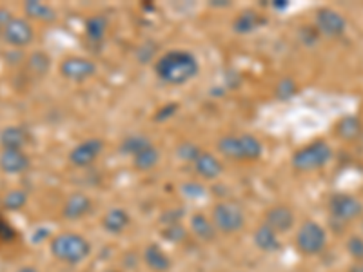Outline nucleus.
Here are the masks:
<instances>
[{
  "instance_id": "ddd939ff",
  "label": "nucleus",
  "mask_w": 363,
  "mask_h": 272,
  "mask_svg": "<svg viewBox=\"0 0 363 272\" xmlns=\"http://www.w3.org/2000/svg\"><path fill=\"white\" fill-rule=\"evenodd\" d=\"M93 211V200L85 192H73L62 205V216L69 221L82 220Z\"/></svg>"
},
{
  "instance_id": "5701e85b",
  "label": "nucleus",
  "mask_w": 363,
  "mask_h": 272,
  "mask_svg": "<svg viewBox=\"0 0 363 272\" xmlns=\"http://www.w3.org/2000/svg\"><path fill=\"white\" fill-rule=\"evenodd\" d=\"M85 37H88L91 42L98 44L107 37V31H109V18L106 15H93L85 20Z\"/></svg>"
},
{
  "instance_id": "dca6fc26",
  "label": "nucleus",
  "mask_w": 363,
  "mask_h": 272,
  "mask_svg": "<svg viewBox=\"0 0 363 272\" xmlns=\"http://www.w3.org/2000/svg\"><path fill=\"white\" fill-rule=\"evenodd\" d=\"M28 144V131L20 125H8L0 131V147L2 149L24 151Z\"/></svg>"
},
{
  "instance_id": "9d476101",
  "label": "nucleus",
  "mask_w": 363,
  "mask_h": 272,
  "mask_svg": "<svg viewBox=\"0 0 363 272\" xmlns=\"http://www.w3.org/2000/svg\"><path fill=\"white\" fill-rule=\"evenodd\" d=\"M2 40L15 49L28 47L35 40L33 24L25 17H13L2 35Z\"/></svg>"
},
{
  "instance_id": "0eeeda50",
  "label": "nucleus",
  "mask_w": 363,
  "mask_h": 272,
  "mask_svg": "<svg viewBox=\"0 0 363 272\" xmlns=\"http://www.w3.org/2000/svg\"><path fill=\"white\" fill-rule=\"evenodd\" d=\"M329 213L334 221L340 223H351L358 220L363 214V204L352 194L338 192V194L331 196L329 200Z\"/></svg>"
},
{
  "instance_id": "7ed1b4c3",
  "label": "nucleus",
  "mask_w": 363,
  "mask_h": 272,
  "mask_svg": "<svg viewBox=\"0 0 363 272\" xmlns=\"http://www.w3.org/2000/svg\"><path fill=\"white\" fill-rule=\"evenodd\" d=\"M222 156L237 162H256L263 154V144L253 135H225L218 140Z\"/></svg>"
},
{
  "instance_id": "423d86ee",
  "label": "nucleus",
  "mask_w": 363,
  "mask_h": 272,
  "mask_svg": "<svg viewBox=\"0 0 363 272\" xmlns=\"http://www.w3.org/2000/svg\"><path fill=\"white\" fill-rule=\"evenodd\" d=\"M211 221L216 233L234 234L245 225L244 209L234 202H218L213 209Z\"/></svg>"
},
{
  "instance_id": "20e7f679",
  "label": "nucleus",
  "mask_w": 363,
  "mask_h": 272,
  "mask_svg": "<svg viewBox=\"0 0 363 272\" xmlns=\"http://www.w3.org/2000/svg\"><path fill=\"white\" fill-rule=\"evenodd\" d=\"M333 160V147L327 142L316 140L296 151L291 158V163L300 173H313L323 169Z\"/></svg>"
},
{
  "instance_id": "f704fd0d",
  "label": "nucleus",
  "mask_w": 363,
  "mask_h": 272,
  "mask_svg": "<svg viewBox=\"0 0 363 272\" xmlns=\"http://www.w3.org/2000/svg\"><path fill=\"white\" fill-rule=\"evenodd\" d=\"M177 111H178L177 104H169V106H164V107H162V109L157 113V116H155V120H157V122H162V120H169L171 116H173L174 113H177Z\"/></svg>"
},
{
  "instance_id": "393cba45",
  "label": "nucleus",
  "mask_w": 363,
  "mask_h": 272,
  "mask_svg": "<svg viewBox=\"0 0 363 272\" xmlns=\"http://www.w3.org/2000/svg\"><path fill=\"white\" fill-rule=\"evenodd\" d=\"M263 18L260 13H254V11H244L242 15H238L232 22V30L237 31L238 35H249L253 31H256L258 27L263 24Z\"/></svg>"
},
{
  "instance_id": "c756f323",
  "label": "nucleus",
  "mask_w": 363,
  "mask_h": 272,
  "mask_svg": "<svg viewBox=\"0 0 363 272\" xmlns=\"http://www.w3.org/2000/svg\"><path fill=\"white\" fill-rule=\"evenodd\" d=\"M347 251L356 261H363V238L362 236H351L347 240Z\"/></svg>"
},
{
  "instance_id": "1a4fd4ad",
  "label": "nucleus",
  "mask_w": 363,
  "mask_h": 272,
  "mask_svg": "<svg viewBox=\"0 0 363 272\" xmlns=\"http://www.w3.org/2000/svg\"><path fill=\"white\" fill-rule=\"evenodd\" d=\"M314 27L321 37L327 39H338L347 31V18L340 11L333 8H320L314 18Z\"/></svg>"
},
{
  "instance_id": "f3484780",
  "label": "nucleus",
  "mask_w": 363,
  "mask_h": 272,
  "mask_svg": "<svg viewBox=\"0 0 363 272\" xmlns=\"http://www.w3.org/2000/svg\"><path fill=\"white\" fill-rule=\"evenodd\" d=\"M131 223V218L127 214L126 209L122 207H113L109 209L104 218H102V227L106 229V233L109 234H120L129 227Z\"/></svg>"
},
{
  "instance_id": "412c9836",
  "label": "nucleus",
  "mask_w": 363,
  "mask_h": 272,
  "mask_svg": "<svg viewBox=\"0 0 363 272\" xmlns=\"http://www.w3.org/2000/svg\"><path fill=\"white\" fill-rule=\"evenodd\" d=\"M144 261L151 271L165 272L171 267V258L165 254V251L160 245H148L144 251Z\"/></svg>"
},
{
  "instance_id": "a211bd4d",
  "label": "nucleus",
  "mask_w": 363,
  "mask_h": 272,
  "mask_svg": "<svg viewBox=\"0 0 363 272\" xmlns=\"http://www.w3.org/2000/svg\"><path fill=\"white\" fill-rule=\"evenodd\" d=\"M334 131H336L338 138H342V140L355 142L363 135V122L359 116L347 115L336 122V128H334Z\"/></svg>"
},
{
  "instance_id": "e433bc0d",
  "label": "nucleus",
  "mask_w": 363,
  "mask_h": 272,
  "mask_svg": "<svg viewBox=\"0 0 363 272\" xmlns=\"http://www.w3.org/2000/svg\"><path fill=\"white\" fill-rule=\"evenodd\" d=\"M0 238L2 240H13L15 238V230L9 227V223L6 220L0 218Z\"/></svg>"
},
{
  "instance_id": "f03ea898",
  "label": "nucleus",
  "mask_w": 363,
  "mask_h": 272,
  "mask_svg": "<svg viewBox=\"0 0 363 272\" xmlns=\"http://www.w3.org/2000/svg\"><path fill=\"white\" fill-rule=\"evenodd\" d=\"M51 254L68 265H78L91 256V243L78 233H60L51 240Z\"/></svg>"
},
{
  "instance_id": "9b49d317",
  "label": "nucleus",
  "mask_w": 363,
  "mask_h": 272,
  "mask_svg": "<svg viewBox=\"0 0 363 272\" xmlns=\"http://www.w3.org/2000/svg\"><path fill=\"white\" fill-rule=\"evenodd\" d=\"M102 151H104V142L100 138H89L69 151V163L78 169L91 167L100 158Z\"/></svg>"
},
{
  "instance_id": "c85d7f7f",
  "label": "nucleus",
  "mask_w": 363,
  "mask_h": 272,
  "mask_svg": "<svg viewBox=\"0 0 363 272\" xmlns=\"http://www.w3.org/2000/svg\"><path fill=\"white\" fill-rule=\"evenodd\" d=\"M296 93H298V84H296L291 77H285L283 80H280L278 85H276V97H278L280 100H289V98L294 97Z\"/></svg>"
},
{
  "instance_id": "2f4dec72",
  "label": "nucleus",
  "mask_w": 363,
  "mask_h": 272,
  "mask_svg": "<svg viewBox=\"0 0 363 272\" xmlns=\"http://www.w3.org/2000/svg\"><path fill=\"white\" fill-rule=\"evenodd\" d=\"M200 147L198 145L194 144H182L180 147H178V156L182 158V160H186V162H193L194 158H196V154L200 153Z\"/></svg>"
},
{
  "instance_id": "4be33fe9",
  "label": "nucleus",
  "mask_w": 363,
  "mask_h": 272,
  "mask_svg": "<svg viewBox=\"0 0 363 272\" xmlns=\"http://www.w3.org/2000/svg\"><path fill=\"white\" fill-rule=\"evenodd\" d=\"M24 13L28 20L37 22H53L56 18V11L46 2H38V0H28L24 2Z\"/></svg>"
},
{
  "instance_id": "39448f33",
  "label": "nucleus",
  "mask_w": 363,
  "mask_h": 272,
  "mask_svg": "<svg viewBox=\"0 0 363 272\" xmlns=\"http://www.w3.org/2000/svg\"><path fill=\"white\" fill-rule=\"evenodd\" d=\"M296 249L304 256H318L326 251L327 247V230L318 221H304L296 233Z\"/></svg>"
},
{
  "instance_id": "58836bf2",
  "label": "nucleus",
  "mask_w": 363,
  "mask_h": 272,
  "mask_svg": "<svg viewBox=\"0 0 363 272\" xmlns=\"http://www.w3.org/2000/svg\"><path fill=\"white\" fill-rule=\"evenodd\" d=\"M17 272H40V271H38V268H35V267H31V265H24V267L18 268Z\"/></svg>"
},
{
  "instance_id": "f257e3e1",
  "label": "nucleus",
  "mask_w": 363,
  "mask_h": 272,
  "mask_svg": "<svg viewBox=\"0 0 363 272\" xmlns=\"http://www.w3.org/2000/svg\"><path fill=\"white\" fill-rule=\"evenodd\" d=\"M155 73L164 84L184 85L200 75V64L191 51L173 49L155 62Z\"/></svg>"
},
{
  "instance_id": "7c9ffc66",
  "label": "nucleus",
  "mask_w": 363,
  "mask_h": 272,
  "mask_svg": "<svg viewBox=\"0 0 363 272\" xmlns=\"http://www.w3.org/2000/svg\"><path fill=\"white\" fill-rule=\"evenodd\" d=\"M164 238L169 240V242H182V240H186V230H184V227L180 225V223H169L167 225V229L164 230Z\"/></svg>"
},
{
  "instance_id": "2eb2a0df",
  "label": "nucleus",
  "mask_w": 363,
  "mask_h": 272,
  "mask_svg": "<svg viewBox=\"0 0 363 272\" xmlns=\"http://www.w3.org/2000/svg\"><path fill=\"white\" fill-rule=\"evenodd\" d=\"M31 160L25 151L2 149L0 151V171L6 175H22L30 169Z\"/></svg>"
},
{
  "instance_id": "b1692460",
  "label": "nucleus",
  "mask_w": 363,
  "mask_h": 272,
  "mask_svg": "<svg viewBox=\"0 0 363 272\" xmlns=\"http://www.w3.org/2000/svg\"><path fill=\"white\" fill-rule=\"evenodd\" d=\"M189 229L191 233H193L198 240H202V242H211V240H215L216 229L215 225H213L211 218H207L206 214H193L189 220Z\"/></svg>"
},
{
  "instance_id": "4c0bfd02",
  "label": "nucleus",
  "mask_w": 363,
  "mask_h": 272,
  "mask_svg": "<svg viewBox=\"0 0 363 272\" xmlns=\"http://www.w3.org/2000/svg\"><path fill=\"white\" fill-rule=\"evenodd\" d=\"M349 272H363V261H356V264L349 268Z\"/></svg>"
},
{
  "instance_id": "4468645a",
  "label": "nucleus",
  "mask_w": 363,
  "mask_h": 272,
  "mask_svg": "<svg viewBox=\"0 0 363 272\" xmlns=\"http://www.w3.org/2000/svg\"><path fill=\"white\" fill-rule=\"evenodd\" d=\"M191 166H193L194 173L203 180H218L222 173H224V163L220 162L215 154L207 153L203 149L196 154Z\"/></svg>"
},
{
  "instance_id": "bb28decb",
  "label": "nucleus",
  "mask_w": 363,
  "mask_h": 272,
  "mask_svg": "<svg viewBox=\"0 0 363 272\" xmlns=\"http://www.w3.org/2000/svg\"><path fill=\"white\" fill-rule=\"evenodd\" d=\"M51 66V58L44 51H37L28 58V68L33 75H38V77H44L47 75Z\"/></svg>"
},
{
  "instance_id": "473e14b6",
  "label": "nucleus",
  "mask_w": 363,
  "mask_h": 272,
  "mask_svg": "<svg viewBox=\"0 0 363 272\" xmlns=\"http://www.w3.org/2000/svg\"><path fill=\"white\" fill-rule=\"evenodd\" d=\"M321 35L318 33V30L314 26H304L300 30V39L305 46H313V44L318 42Z\"/></svg>"
},
{
  "instance_id": "6ab92c4d",
  "label": "nucleus",
  "mask_w": 363,
  "mask_h": 272,
  "mask_svg": "<svg viewBox=\"0 0 363 272\" xmlns=\"http://www.w3.org/2000/svg\"><path fill=\"white\" fill-rule=\"evenodd\" d=\"M131 160L133 167H135L136 171L145 173V171H151L153 167H157V163L160 162V151H158V147L153 144V142H149V144L145 145V147H142Z\"/></svg>"
},
{
  "instance_id": "6e6552de",
  "label": "nucleus",
  "mask_w": 363,
  "mask_h": 272,
  "mask_svg": "<svg viewBox=\"0 0 363 272\" xmlns=\"http://www.w3.org/2000/svg\"><path fill=\"white\" fill-rule=\"evenodd\" d=\"M60 75L66 80L75 82V84H82V82L89 80L97 75L98 68L93 60L85 58V56H66L60 62Z\"/></svg>"
},
{
  "instance_id": "f8f14e48",
  "label": "nucleus",
  "mask_w": 363,
  "mask_h": 272,
  "mask_svg": "<svg viewBox=\"0 0 363 272\" xmlns=\"http://www.w3.org/2000/svg\"><path fill=\"white\" fill-rule=\"evenodd\" d=\"M296 223V214L289 205H273L270 209L266 211L263 216V225L275 230L276 234L289 233Z\"/></svg>"
},
{
  "instance_id": "a878e982",
  "label": "nucleus",
  "mask_w": 363,
  "mask_h": 272,
  "mask_svg": "<svg viewBox=\"0 0 363 272\" xmlns=\"http://www.w3.org/2000/svg\"><path fill=\"white\" fill-rule=\"evenodd\" d=\"M25 204H28V192H25L24 189H11V191L6 192L4 198H2L4 209L6 211H11V213L24 209Z\"/></svg>"
},
{
  "instance_id": "aec40b11",
  "label": "nucleus",
  "mask_w": 363,
  "mask_h": 272,
  "mask_svg": "<svg viewBox=\"0 0 363 272\" xmlns=\"http://www.w3.org/2000/svg\"><path fill=\"white\" fill-rule=\"evenodd\" d=\"M253 242L263 252H278L282 249V242H280L278 234L273 229H269L267 225H263V223L254 233Z\"/></svg>"
},
{
  "instance_id": "cd10ccee",
  "label": "nucleus",
  "mask_w": 363,
  "mask_h": 272,
  "mask_svg": "<svg viewBox=\"0 0 363 272\" xmlns=\"http://www.w3.org/2000/svg\"><path fill=\"white\" fill-rule=\"evenodd\" d=\"M149 142L151 140H149L145 135H129L126 140L122 142V147H120V151H122L124 154H127V156L133 158L140 149H142V147H145Z\"/></svg>"
},
{
  "instance_id": "c9c22d12",
  "label": "nucleus",
  "mask_w": 363,
  "mask_h": 272,
  "mask_svg": "<svg viewBox=\"0 0 363 272\" xmlns=\"http://www.w3.org/2000/svg\"><path fill=\"white\" fill-rule=\"evenodd\" d=\"M11 18H13V15L8 8H0V39H2V35H4L6 27H8V24Z\"/></svg>"
},
{
  "instance_id": "72a5a7b5",
  "label": "nucleus",
  "mask_w": 363,
  "mask_h": 272,
  "mask_svg": "<svg viewBox=\"0 0 363 272\" xmlns=\"http://www.w3.org/2000/svg\"><path fill=\"white\" fill-rule=\"evenodd\" d=\"M182 192L186 196H191V198H198V196L203 194V187L202 185H198V183H194V182H189V183H184L182 185Z\"/></svg>"
}]
</instances>
